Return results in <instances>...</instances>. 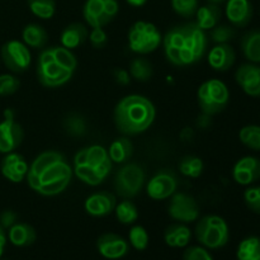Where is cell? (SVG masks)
<instances>
[{
  "mask_svg": "<svg viewBox=\"0 0 260 260\" xmlns=\"http://www.w3.org/2000/svg\"><path fill=\"white\" fill-rule=\"evenodd\" d=\"M168 213L177 222L190 223L200 218L201 210L193 196L184 192H175L170 197Z\"/></svg>",
  "mask_w": 260,
  "mask_h": 260,
  "instance_id": "obj_12",
  "label": "cell"
},
{
  "mask_svg": "<svg viewBox=\"0 0 260 260\" xmlns=\"http://www.w3.org/2000/svg\"><path fill=\"white\" fill-rule=\"evenodd\" d=\"M145 182H146V174L144 168L137 162L127 161L116 173L113 183L114 190L122 198L131 200L141 192Z\"/></svg>",
  "mask_w": 260,
  "mask_h": 260,
  "instance_id": "obj_9",
  "label": "cell"
},
{
  "mask_svg": "<svg viewBox=\"0 0 260 260\" xmlns=\"http://www.w3.org/2000/svg\"><path fill=\"white\" fill-rule=\"evenodd\" d=\"M156 109L149 98L140 94L123 96L114 107L113 121L123 136H136L151 127Z\"/></svg>",
  "mask_w": 260,
  "mask_h": 260,
  "instance_id": "obj_3",
  "label": "cell"
},
{
  "mask_svg": "<svg viewBox=\"0 0 260 260\" xmlns=\"http://www.w3.org/2000/svg\"><path fill=\"white\" fill-rule=\"evenodd\" d=\"M73 167L61 152H41L28 168L27 180L32 190L43 197H55L65 192L73 179Z\"/></svg>",
  "mask_w": 260,
  "mask_h": 260,
  "instance_id": "obj_1",
  "label": "cell"
},
{
  "mask_svg": "<svg viewBox=\"0 0 260 260\" xmlns=\"http://www.w3.org/2000/svg\"><path fill=\"white\" fill-rule=\"evenodd\" d=\"M28 168L29 165L25 161L24 156L15 151L5 154L4 159L2 160V165H0L3 177L12 183L23 182L27 177Z\"/></svg>",
  "mask_w": 260,
  "mask_h": 260,
  "instance_id": "obj_19",
  "label": "cell"
},
{
  "mask_svg": "<svg viewBox=\"0 0 260 260\" xmlns=\"http://www.w3.org/2000/svg\"><path fill=\"white\" fill-rule=\"evenodd\" d=\"M168 62L178 68L194 65L205 56L208 37L194 22L175 25L162 37Z\"/></svg>",
  "mask_w": 260,
  "mask_h": 260,
  "instance_id": "obj_2",
  "label": "cell"
},
{
  "mask_svg": "<svg viewBox=\"0 0 260 260\" xmlns=\"http://www.w3.org/2000/svg\"><path fill=\"white\" fill-rule=\"evenodd\" d=\"M177 175L167 169L159 170L151 177L146 184V193L151 200L164 201L172 197L178 190Z\"/></svg>",
  "mask_w": 260,
  "mask_h": 260,
  "instance_id": "obj_14",
  "label": "cell"
},
{
  "mask_svg": "<svg viewBox=\"0 0 260 260\" xmlns=\"http://www.w3.org/2000/svg\"><path fill=\"white\" fill-rule=\"evenodd\" d=\"M230 101V90L222 80L210 79L200 85L197 90V102L201 112L215 116L225 111Z\"/></svg>",
  "mask_w": 260,
  "mask_h": 260,
  "instance_id": "obj_7",
  "label": "cell"
},
{
  "mask_svg": "<svg viewBox=\"0 0 260 260\" xmlns=\"http://www.w3.org/2000/svg\"><path fill=\"white\" fill-rule=\"evenodd\" d=\"M194 17L196 24L206 32V30H211L212 28H215L220 23L221 17H222V10H221L220 5L207 3L206 5L198 7Z\"/></svg>",
  "mask_w": 260,
  "mask_h": 260,
  "instance_id": "obj_25",
  "label": "cell"
},
{
  "mask_svg": "<svg viewBox=\"0 0 260 260\" xmlns=\"http://www.w3.org/2000/svg\"><path fill=\"white\" fill-rule=\"evenodd\" d=\"M113 76L119 85L126 86L131 83V75H129L128 70H126V69H116L113 71Z\"/></svg>",
  "mask_w": 260,
  "mask_h": 260,
  "instance_id": "obj_44",
  "label": "cell"
},
{
  "mask_svg": "<svg viewBox=\"0 0 260 260\" xmlns=\"http://www.w3.org/2000/svg\"><path fill=\"white\" fill-rule=\"evenodd\" d=\"M225 14L231 25L244 28L253 19L254 8L250 0H228L225 3Z\"/></svg>",
  "mask_w": 260,
  "mask_h": 260,
  "instance_id": "obj_20",
  "label": "cell"
},
{
  "mask_svg": "<svg viewBox=\"0 0 260 260\" xmlns=\"http://www.w3.org/2000/svg\"><path fill=\"white\" fill-rule=\"evenodd\" d=\"M236 258L238 260H260L259 236H249L244 239L238 246Z\"/></svg>",
  "mask_w": 260,
  "mask_h": 260,
  "instance_id": "obj_30",
  "label": "cell"
},
{
  "mask_svg": "<svg viewBox=\"0 0 260 260\" xmlns=\"http://www.w3.org/2000/svg\"><path fill=\"white\" fill-rule=\"evenodd\" d=\"M236 61V52L229 43H221L211 48L207 55V62L211 68L218 73L230 70Z\"/></svg>",
  "mask_w": 260,
  "mask_h": 260,
  "instance_id": "obj_21",
  "label": "cell"
},
{
  "mask_svg": "<svg viewBox=\"0 0 260 260\" xmlns=\"http://www.w3.org/2000/svg\"><path fill=\"white\" fill-rule=\"evenodd\" d=\"M129 75L132 79L137 81H149L151 79L154 69H152L151 62L145 57H136L129 62Z\"/></svg>",
  "mask_w": 260,
  "mask_h": 260,
  "instance_id": "obj_31",
  "label": "cell"
},
{
  "mask_svg": "<svg viewBox=\"0 0 260 260\" xmlns=\"http://www.w3.org/2000/svg\"><path fill=\"white\" fill-rule=\"evenodd\" d=\"M88 36L89 30L85 24L80 22L71 23V24L66 25L62 32H61V46L73 51L78 48L79 46L83 45L88 40Z\"/></svg>",
  "mask_w": 260,
  "mask_h": 260,
  "instance_id": "obj_22",
  "label": "cell"
},
{
  "mask_svg": "<svg viewBox=\"0 0 260 260\" xmlns=\"http://www.w3.org/2000/svg\"><path fill=\"white\" fill-rule=\"evenodd\" d=\"M18 222V215L12 210H5L0 213V226L4 230L12 228L14 223Z\"/></svg>",
  "mask_w": 260,
  "mask_h": 260,
  "instance_id": "obj_43",
  "label": "cell"
},
{
  "mask_svg": "<svg viewBox=\"0 0 260 260\" xmlns=\"http://www.w3.org/2000/svg\"><path fill=\"white\" fill-rule=\"evenodd\" d=\"M207 3H210V4H215V5H221V4H225L228 0H206Z\"/></svg>",
  "mask_w": 260,
  "mask_h": 260,
  "instance_id": "obj_48",
  "label": "cell"
},
{
  "mask_svg": "<svg viewBox=\"0 0 260 260\" xmlns=\"http://www.w3.org/2000/svg\"><path fill=\"white\" fill-rule=\"evenodd\" d=\"M235 80L241 90L249 96L260 98V66L258 63H243L235 71Z\"/></svg>",
  "mask_w": 260,
  "mask_h": 260,
  "instance_id": "obj_15",
  "label": "cell"
},
{
  "mask_svg": "<svg viewBox=\"0 0 260 260\" xmlns=\"http://www.w3.org/2000/svg\"><path fill=\"white\" fill-rule=\"evenodd\" d=\"M128 241L131 246L136 250L142 251L149 245V234L146 229L141 225H135L129 229Z\"/></svg>",
  "mask_w": 260,
  "mask_h": 260,
  "instance_id": "obj_36",
  "label": "cell"
},
{
  "mask_svg": "<svg viewBox=\"0 0 260 260\" xmlns=\"http://www.w3.org/2000/svg\"><path fill=\"white\" fill-rule=\"evenodd\" d=\"M240 48L249 62L260 63V29L246 32L240 40Z\"/></svg>",
  "mask_w": 260,
  "mask_h": 260,
  "instance_id": "obj_27",
  "label": "cell"
},
{
  "mask_svg": "<svg viewBox=\"0 0 260 260\" xmlns=\"http://www.w3.org/2000/svg\"><path fill=\"white\" fill-rule=\"evenodd\" d=\"M8 239L10 243L18 248H27L30 246L37 239V233L35 228L30 226L29 223L25 222H17L8 229Z\"/></svg>",
  "mask_w": 260,
  "mask_h": 260,
  "instance_id": "obj_23",
  "label": "cell"
},
{
  "mask_svg": "<svg viewBox=\"0 0 260 260\" xmlns=\"http://www.w3.org/2000/svg\"><path fill=\"white\" fill-rule=\"evenodd\" d=\"M63 129L71 137H83L88 132V122L80 113L71 112L65 117L62 122Z\"/></svg>",
  "mask_w": 260,
  "mask_h": 260,
  "instance_id": "obj_29",
  "label": "cell"
},
{
  "mask_svg": "<svg viewBox=\"0 0 260 260\" xmlns=\"http://www.w3.org/2000/svg\"><path fill=\"white\" fill-rule=\"evenodd\" d=\"M78 68V58L73 51L62 47L42 48L37 60V79L48 89L63 86L71 80Z\"/></svg>",
  "mask_w": 260,
  "mask_h": 260,
  "instance_id": "obj_4",
  "label": "cell"
},
{
  "mask_svg": "<svg viewBox=\"0 0 260 260\" xmlns=\"http://www.w3.org/2000/svg\"><path fill=\"white\" fill-rule=\"evenodd\" d=\"M203 168H205L203 160L194 155L184 156L179 161V172L188 178L201 177V174L203 173Z\"/></svg>",
  "mask_w": 260,
  "mask_h": 260,
  "instance_id": "obj_35",
  "label": "cell"
},
{
  "mask_svg": "<svg viewBox=\"0 0 260 260\" xmlns=\"http://www.w3.org/2000/svg\"><path fill=\"white\" fill-rule=\"evenodd\" d=\"M7 240H8L7 233H5L4 229L0 226V258H2L3 254H4V249H5V245H7Z\"/></svg>",
  "mask_w": 260,
  "mask_h": 260,
  "instance_id": "obj_46",
  "label": "cell"
},
{
  "mask_svg": "<svg viewBox=\"0 0 260 260\" xmlns=\"http://www.w3.org/2000/svg\"><path fill=\"white\" fill-rule=\"evenodd\" d=\"M117 205V198L113 193L99 190L91 193L84 202V210L91 217H104L111 215Z\"/></svg>",
  "mask_w": 260,
  "mask_h": 260,
  "instance_id": "obj_17",
  "label": "cell"
},
{
  "mask_svg": "<svg viewBox=\"0 0 260 260\" xmlns=\"http://www.w3.org/2000/svg\"><path fill=\"white\" fill-rule=\"evenodd\" d=\"M113 212L116 213L118 222L123 223V225H132L139 218V210L135 206V203L127 198H124L122 202L117 203Z\"/></svg>",
  "mask_w": 260,
  "mask_h": 260,
  "instance_id": "obj_32",
  "label": "cell"
},
{
  "mask_svg": "<svg viewBox=\"0 0 260 260\" xmlns=\"http://www.w3.org/2000/svg\"><path fill=\"white\" fill-rule=\"evenodd\" d=\"M244 202L251 212L260 215V185L248 188L244 192Z\"/></svg>",
  "mask_w": 260,
  "mask_h": 260,
  "instance_id": "obj_40",
  "label": "cell"
},
{
  "mask_svg": "<svg viewBox=\"0 0 260 260\" xmlns=\"http://www.w3.org/2000/svg\"><path fill=\"white\" fill-rule=\"evenodd\" d=\"M96 249L103 258L117 260L126 256L129 251V244L126 239L113 233H106L96 240Z\"/></svg>",
  "mask_w": 260,
  "mask_h": 260,
  "instance_id": "obj_16",
  "label": "cell"
},
{
  "mask_svg": "<svg viewBox=\"0 0 260 260\" xmlns=\"http://www.w3.org/2000/svg\"><path fill=\"white\" fill-rule=\"evenodd\" d=\"M192 239V231L187 223H172L165 229L164 240L170 248H185L189 245Z\"/></svg>",
  "mask_w": 260,
  "mask_h": 260,
  "instance_id": "obj_24",
  "label": "cell"
},
{
  "mask_svg": "<svg viewBox=\"0 0 260 260\" xmlns=\"http://www.w3.org/2000/svg\"><path fill=\"white\" fill-rule=\"evenodd\" d=\"M126 3L134 8H141L146 4L147 0H126Z\"/></svg>",
  "mask_w": 260,
  "mask_h": 260,
  "instance_id": "obj_47",
  "label": "cell"
},
{
  "mask_svg": "<svg viewBox=\"0 0 260 260\" xmlns=\"http://www.w3.org/2000/svg\"><path fill=\"white\" fill-rule=\"evenodd\" d=\"M0 63H2V58H0Z\"/></svg>",
  "mask_w": 260,
  "mask_h": 260,
  "instance_id": "obj_49",
  "label": "cell"
},
{
  "mask_svg": "<svg viewBox=\"0 0 260 260\" xmlns=\"http://www.w3.org/2000/svg\"><path fill=\"white\" fill-rule=\"evenodd\" d=\"M0 58L9 71L14 74L24 73L32 63V55L23 41L10 40L2 46Z\"/></svg>",
  "mask_w": 260,
  "mask_h": 260,
  "instance_id": "obj_11",
  "label": "cell"
},
{
  "mask_svg": "<svg viewBox=\"0 0 260 260\" xmlns=\"http://www.w3.org/2000/svg\"><path fill=\"white\" fill-rule=\"evenodd\" d=\"M20 86V81L17 76L12 74H3L0 75V96L12 95L17 93Z\"/></svg>",
  "mask_w": 260,
  "mask_h": 260,
  "instance_id": "obj_39",
  "label": "cell"
},
{
  "mask_svg": "<svg viewBox=\"0 0 260 260\" xmlns=\"http://www.w3.org/2000/svg\"><path fill=\"white\" fill-rule=\"evenodd\" d=\"M197 221L196 238L201 245L211 250L226 246L230 239V230L225 218L218 215H207Z\"/></svg>",
  "mask_w": 260,
  "mask_h": 260,
  "instance_id": "obj_6",
  "label": "cell"
},
{
  "mask_svg": "<svg viewBox=\"0 0 260 260\" xmlns=\"http://www.w3.org/2000/svg\"><path fill=\"white\" fill-rule=\"evenodd\" d=\"M183 260H213V258L208 249H206L205 246L193 245L185 249L184 254H183Z\"/></svg>",
  "mask_w": 260,
  "mask_h": 260,
  "instance_id": "obj_41",
  "label": "cell"
},
{
  "mask_svg": "<svg viewBox=\"0 0 260 260\" xmlns=\"http://www.w3.org/2000/svg\"><path fill=\"white\" fill-rule=\"evenodd\" d=\"M0 260H2V259H0Z\"/></svg>",
  "mask_w": 260,
  "mask_h": 260,
  "instance_id": "obj_50",
  "label": "cell"
},
{
  "mask_svg": "<svg viewBox=\"0 0 260 260\" xmlns=\"http://www.w3.org/2000/svg\"><path fill=\"white\" fill-rule=\"evenodd\" d=\"M162 42V36L154 23L146 20H137L128 30V46L132 52L147 55L159 48Z\"/></svg>",
  "mask_w": 260,
  "mask_h": 260,
  "instance_id": "obj_8",
  "label": "cell"
},
{
  "mask_svg": "<svg viewBox=\"0 0 260 260\" xmlns=\"http://www.w3.org/2000/svg\"><path fill=\"white\" fill-rule=\"evenodd\" d=\"M24 137L22 126L15 119V113L13 109L8 108L4 111V118L0 122V152L15 151L20 146Z\"/></svg>",
  "mask_w": 260,
  "mask_h": 260,
  "instance_id": "obj_13",
  "label": "cell"
},
{
  "mask_svg": "<svg viewBox=\"0 0 260 260\" xmlns=\"http://www.w3.org/2000/svg\"><path fill=\"white\" fill-rule=\"evenodd\" d=\"M173 10L183 18L194 17L198 9V0H172Z\"/></svg>",
  "mask_w": 260,
  "mask_h": 260,
  "instance_id": "obj_38",
  "label": "cell"
},
{
  "mask_svg": "<svg viewBox=\"0 0 260 260\" xmlns=\"http://www.w3.org/2000/svg\"><path fill=\"white\" fill-rule=\"evenodd\" d=\"M108 150L101 145H90L79 150L74 156L73 172L79 180L90 187L102 184L112 170Z\"/></svg>",
  "mask_w": 260,
  "mask_h": 260,
  "instance_id": "obj_5",
  "label": "cell"
},
{
  "mask_svg": "<svg viewBox=\"0 0 260 260\" xmlns=\"http://www.w3.org/2000/svg\"><path fill=\"white\" fill-rule=\"evenodd\" d=\"M239 140L244 146L253 151H260V126L248 124L239 131Z\"/></svg>",
  "mask_w": 260,
  "mask_h": 260,
  "instance_id": "obj_33",
  "label": "cell"
},
{
  "mask_svg": "<svg viewBox=\"0 0 260 260\" xmlns=\"http://www.w3.org/2000/svg\"><path fill=\"white\" fill-rule=\"evenodd\" d=\"M88 40L90 41V45L96 50H101L108 42V36H107L106 30L103 28H91L89 32Z\"/></svg>",
  "mask_w": 260,
  "mask_h": 260,
  "instance_id": "obj_42",
  "label": "cell"
},
{
  "mask_svg": "<svg viewBox=\"0 0 260 260\" xmlns=\"http://www.w3.org/2000/svg\"><path fill=\"white\" fill-rule=\"evenodd\" d=\"M235 27L228 24H217L215 28L211 29V41L216 45H221V43H229L230 41L234 40L235 37Z\"/></svg>",
  "mask_w": 260,
  "mask_h": 260,
  "instance_id": "obj_37",
  "label": "cell"
},
{
  "mask_svg": "<svg viewBox=\"0 0 260 260\" xmlns=\"http://www.w3.org/2000/svg\"><path fill=\"white\" fill-rule=\"evenodd\" d=\"M119 12L117 0H86L83 8V17L91 28H103L109 24Z\"/></svg>",
  "mask_w": 260,
  "mask_h": 260,
  "instance_id": "obj_10",
  "label": "cell"
},
{
  "mask_svg": "<svg viewBox=\"0 0 260 260\" xmlns=\"http://www.w3.org/2000/svg\"><path fill=\"white\" fill-rule=\"evenodd\" d=\"M210 124H211V116L202 113L200 117H198L197 126L200 127V128L206 129V128H208V127H210Z\"/></svg>",
  "mask_w": 260,
  "mask_h": 260,
  "instance_id": "obj_45",
  "label": "cell"
},
{
  "mask_svg": "<svg viewBox=\"0 0 260 260\" xmlns=\"http://www.w3.org/2000/svg\"><path fill=\"white\" fill-rule=\"evenodd\" d=\"M28 8L33 15L43 20L51 19L56 13L55 0H27Z\"/></svg>",
  "mask_w": 260,
  "mask_h": 260,
  "instance_id": "obj_34",
  "label": "cell"
},
{
  "mask_svg": "<svg viewBox=\"0 0 260 260\" xmlns=\"http://www.w3.org/2000/svg\"><path fill=\"white\" fill-rule=\"evenodd\" d=\"M22 40L25 46L33 50H42L48 42V33L42 25L29 23L22 30Z\"/></svg>",
  "mask_w": 260,
  "mask_h": 260,
  "instance_id": "obj_26",
  "label": "cell"
},
{
  "mask_svg": "<svg viewBox=\"0 0 260 260\" xmlns=\"http://www.w3.org/2000/svg\"><path fill=\"white\" fill-rule=\"evenodd\" d=\"M233 178L238 184L250 185L260 180V159L244 156L233 168Z\"/></svg>",
  "mask_w": 260,
  "mask_h": 260,
  "instance_id": "obj_18",
  "label": "cell"
},
{
  "mask_svg": "<svg viewBox=\"0 0 260 260\" xmlns=\"http://www.w3.org/2000/svg\"><path fill=\"white\" fill-rule=\"evenodd\" d=\"M132 154H134V144L128 136L118 137L109 145L108 155L112 162L124 164L131 159Z\"/></svg>",
  "mask_w": 260,
  "mask_h": 260,
  "instance_id": "obj_28",
  "label": "cell"
}]
</instances>
